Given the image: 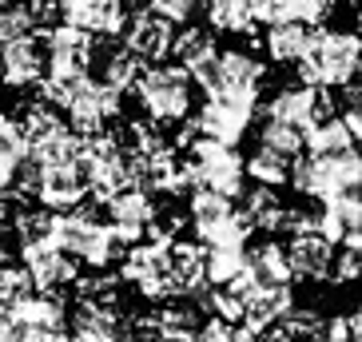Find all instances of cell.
Listing matches in <instances>:
<instances>
[{
  "instance_id": "obj_1",
  "label": "cell",
  "mask_w": 362,
  "mask_h": 342,
  "mask_svg": "<svg viewBox=\"0 0 362 342\" xmlns=\"http://www.w3.org/2000/svg\"><path fill=\"white\" fill-rule=\"evenodd\" d=\"M298 84L307 88H351L362 76V36L342 28H319L298 60Z\"/></svg>"
},
{
  "instance_id": "obj_2",
  "label": "cell",
  "mask_w": 362,
  "mask_h": 342,
  "mask_svg": "<svg viewBox=\"0 0 362 342\" xmlns=\"http://www.w3.org/2000/svg\"><path fill=\"white\" fill-rule=\"evenodd\" d=\"M52 239L60 247H64L68 255L76 259V263H84V267H96V271H107L116 259H124L128 251H124V239L112 231V223H100L92 211H64L56 215V231Z\"/></svg>"
},
{
  "instance_id": "obj_3",
  "label": "cell",
  "mask_w": 362,
  "mask_h": 342,
  "mask_svg": "<svg viewBox=\"0 0 362 342\" xmlns=\"http://www.w3.org/2000/svg\"><path fill=\"white\" fill-rule=\"evenodd\" d=\"M192 191H219L227 199L243 195V179H247V160L235 151V143H219V139H187V155H183Z\"/></svg>"
},
{
  "instance_id": "obj_4",
  "label": "cell",
  "mask_w": 362,
  "mask_h": 342,
  "mask_svg": "<svg viewBox=\"0 0 362 342\" xmlns=\"http://www.w3.org/2000/svg\"><path fill=\"white\" fill-rule=\"evenodd\" d=\"M132 96L139 100V107L151 124L171 128V124H183L192 116V76L180 64H151L144 68Z\"/></svg>"
},
{
  "instance_id": "obj_5",
  "label": "cell",
  "mask_w": 362,
  "mask_h": 342,
  "mask_svg": "<svg viewBox=\"0 0 362 342\" xmlns=\"http://www.w3.org/2000/svg\"><path fill=\"white\" fill-rule=\"evenodd\" d=\"M291 183H295L298 195L330 204V199L362 187V151L354 148V151H339V155H307V160L295 163Z\"/></svg>"
},
{
  "instance_id": "obj_6",
  "label": "cell",
  "mask_w": 362,
  "mask_h": 342,
  "mask_svg": "<svg viewBox=\"0 0 362 342\" xmlns=\"http://www.w3.org/2000/svg\"><path fill=\"white\" fill-rule=\"evenodd\" d=\"M187 219H192L195 235L203 239V247H247L255 231L243 207H235V199L219 191H203V187H195L187 199Z\"/></svg>"
},
{
  "instance_id": "obj_7",
  "label": "cell",
  "mask_w": 362,
  "mask_h": 342,
  "mask_svg": "<svg viewBox=\"0 0 362 342\" xmlns=\"http://www.w3.org/2000/svg\"><path fill=\"white\" fill-rule=\"evenodd\" d=\"M80 167L88 175V187L100 204H107L112 195L136 187V171L132 160L124 151V139L112 136V131H100V136H84V151H80Z\"/></svg>"
},
{
  "instance_id": "obj_8",
  "label": "cell",
  "mask_w": 362,
  "mask_h": 342,
  "mask_svg": "<svg viewBox=\"0 0 362 342\" xmlns=\"http://www.w3.org/2000/svg\"><path fill=\"white\" fill-rule=\"evenodd\" d=\"M0 342H68V310L64 302L40 290L21 307L0 314Z\"/></svg>"
},
{
  "instance_id": "obj_9",
  "label": "cell",
  "mask_w": 362,
  "mask_h": 342,
  "mask_svg": "<svg viewBox=\"0 0 362 342\" xmlns=\"http://www.w3.org/2000/svg\"><path fill=\"white\" fill-rule=\"evenodd\" d=\"M119 275L128 287H136L144 299L171 302L175 299V278H171V239H144L124 255Z\"/></svg>"
},
{
  "instance_id": "obj_10",
  "label": "cell",
  "mask_w": 362,
  "mask_h": 342,
  "mask_svg": "<svg viewBox=\"0 0 362 342\" xmlns=\"http://www.w3.org/2000/svg\"><path fill=\"white\" fill-rule=\"evenodd\" d=\"M267 119L310 136V128H319V124L334 119V100H330L327 88L291 84V88H283V92L271 96V104H267Z\"/></svg>"
},
{
  "instance_id": "obj_11",
  "label": "cell",
  "mask_w": 362,
  "mask_h": 342,
  "mask_svg": "<svg viewBox=\"0 0 362 342\" xmlns=\"http://www.w3.org/2000/svg\"><path fill=\"white\" fill-rule=\"evenodd\" d=\"M119 96H124V92H116L112 84H104L96 76H84V80L72 88V96H68L64 116L80 136H100V131H107V124L119 116Z\"/></svg>"
},
{
  "instance_id": "obj_12",
  "label": "cell",
  "mask_w": 362,
  "mask_h": 342,
  "mask_svg": "<svg viewBox=\"0 0 362 342\" xmlns=\"http://www.w3.org/2000/svg\"><path fill=\"white\" fill-rule=\"evenodd\" d=\"M263 76H267V68L259 64L247 48H227V52H219L215 68L203 76L199 84H203L207 96H247V100H259V92H263Z\"/></svg>"
},
{
  "instance_id": "obj_13",
  "label": "cell",
  "mask_w": 362,
  "mask_h": 342,
  "mask_svg": "<svg viewBox=\"0 0 362 342\" xmlns=\"http://www.w3.org/2000/svg\"><path fill=\"white\" fill-rule=\"evenodd\" d=\"M44 52H48V72L44 76L80 80V76H88L92 64H96V36L80 33L72 24H52L44 33Z\"/></svg>"
},
{
  "instance_id": "obj_14",
  "label": "cell",
  "mask_w": 362,
  "mask_h": 342,
  "mask_svg": "<svg viewBox=\"0 0 362 342\" xmlns=\"http://www.w3.org/2000/svg\"><path fill=\"white\" fill-rule=\"evenodd\" d=\"M255 107L259 100L247 96H207V104L195 116V131L207 139H219V143H239L255 119Z\"/></svg>"
},
{
  "instance_id": "obj_15",
  "label": "cell",
  "mask_w": 362,
  "mask_h": 342,
  "mask_svg": "<svg viewBox=\"0 0 362 342\" xmlns=\"http://www.w3.org/2000/svg\"><path fill=\"white\" fill-rule=\"evenodd\" d=\"M107 211V223H112V231H116L124 243H144L151 231V223H156V215H160V207H156V199H151L148 187H128V191L112 195L104 204Z\"/></svg>"
},
{
  "instance_id": "obj_16",
  "label": "cell",
  "mask_w": 362,
  "mask_h": 342,
  "mask_svg": "<svg viewBox=\"0 0 362 342\" xmlns=\"http://www.w3.org/2000/svg\"><path fill=\"white\" fill-rule=\"evenodd\" d=\"M60 20L88 36H119L128 28V0H56Z\"/></svg>"
},
{
  "instance_id": "obj_17",
  "label": "cell",
  "mask_w": 362,
  "mask_h": 342,
  "mask_svg": "<svg viewBox=\"0 0 362 342\" xmlns=\"http://www.w3.org/2000/svg\"><path fill=\"white\" fill-rule=\"evenodd\" d=\"M175 36H180L175 24L163 20L160 12H151V8L132 12L128 28H124V44H128L144 64H163L171 56V48H175Z\"/></svg>"
},
{
  "instance_id": "obj_18",
  "label": "cell",
  "mask_w": 362,
  "mask_h": 342,
  "mask_svg": "<svg viewBox=\"0 0 362 342\" xmlns=\"http://www.w3.org/2000/svg\"><path fill=\"white\" fill-rule=\"evenodd\" d=\"M44 72H48V52L40 48L36 36L0 44V80H4V88H12V92L40 88Z\"/></svg>"
},
{
  "instance_id": "obj_19",
  "label": "cell",
  "mask_w": 362,
  "mask_h": 342,
  "mask_svg": "<svg viewBox=\"0 0 362 342\" xmlns=\"http://www.w3.org/2000/svg\"><path fill=\"white\" fill-rule=\"evenodd\" d=\"M21 259H24V267H28V275H33V283L40 290H48V295L60 290V287H68V283H76V271H80L76 259L68 255L56 239L21 247Z\"/></svg>"
},
{
  "instance_id": "obj_20",
  "label": "cell",
  "mask_w": 362,
  "mask_h": 342,
  "mask_svg": "<svg viewBox=\"0 0 362 342\" xmlns=\"http://www.w3.org/2000/svg\"><path fill=\"white\" fill-rule=\"evenodd\" d=\"M287 259H291V271L298 278H315L319 283V278H330L339 251H334V243L322 235L319 227H303V231H291Z\"/></svg>"
},
{
  "instance_id": "obj_21",
  "label": "cell",
  "mask_w": 362,
  "mask_h": 342,
  "mask_svg": "<svg viewBox=\"0 0 362 342\" xmlns=\"http://www.w3.org/2000/svg\"><path fill=\"white\" fill-rule=\"evenodd\" d=\"M319 231L330 239V243H342V247H362V187L339 195L322 204L319 211Z\"/></svg>"
},
{
  "instance_id": "obj_22",
  "label": "cell",
  "mask_w": 362,
  "mask_h": 342,
  "mask_svg": "<svg viewBox=\"0 0 362 342\" xmlns=\"http://www.w3.org/2000/svg\"><path fill=\"white\" fill-rule=\"evenodd\" d=\"M171 56H175V64L192 76V80H203V76L215 68V60H219L215 33H211V28H195V24H192V28H183V33L175 36Z\"/></svg>"
},
{
  "instance_id": "obj_23",
  "label": "cell",
  "mask_w": 362,
  "mask_h": 342,
  "mask_svg": "<svg viewBox=\"0 0 362 342\" xmlns=\"http://www.w3.org/2000/svg\"><path fill=\"white\" fill-rule=\"evenodd\" d=\"M247 278L259 283V287H291V259H287V247L283 243H259L247 251Z\"/></svg>"
},
{
  "instance_id": "obj_24",
  "label": "cell",
  "mask_w": 362,
  "mask_h": 342,
  "mask_svg": "<svg viewBox=\"0 0 362 342\" xmlns=\"http://www.w3.org/2000/svg\"><path fill=\"white\" fill-rule=\"evenodd\" d=\"M327 12H334V0H259V24H315L327 20Z\"/></svg>"
},
{
  "instance_id": "obj_25",
  "label": "cell",
  "mask_w": 362,
  "mask_h": 342,
  "mask_svg": "<svg viewBox=\"0 0 362 342\" xmlns=\"http://www.w3.org/2000/svg\"><path fill=\"white\" fill-rule=\"evenodd\" d=\"M207 24L211 33L247 36L259 24V0H207Z\"/></svg>"
},
{
  "instance_id": "obj_26",
  "label": "cell",
  "mask_w": 362,
  "mask_h": 342,
  "mask_svg": "<svg viewBox=\"0 0 362 342\" xmlns=\"http://www.w3.org/2000/svg\"><path fill=\"white\" fill-rule=\"evenodd\" d=\"M243 211H247V219H251V227H255V231H267V235H275V231H283V227L291 223V207L279 199L275 187H255V191H247Z\"/></svg>"
},
{
  "instance_id": "obj_27",
  "label": "cell",
  "mask_w": 362,
  "mask_h": 342,
  "mask_svg": "<svg viewBox=\"0 0 362 342\" xmlns=\"http://www.w3.org/2000/svg\"><path fill=\"white\" fill-rule=\"evenodd\" d=\"M144 76V60L132 52L128 44H112L104 56H100V80L112 84L116 92H132Z\"/></svg>"
},
{
  "instance_id": "obj_28",
  "label": "cell",
  "mask_w": 362,
  "mask_h": 342,
  "mask_svg": "<svg viewBox=\"0 0 362 342\" xmlns=\"http://www.w3.org/2000/svg\"><path fill=\"white\" fill-rule=\"evenodd\" d=\"M310 36H315V28H307V24H271L263 48L275 64H298L303 52H307Z\"/></svg>"
},
{
  "instance_id": "obj_29",
  "label": "cell",
  "mask_w": 362,
  "mask_h": 342,
  "mask_svg": "<svg viewBox=\"0 0 362 342\" xmlns=\"http://www.w3.org/2000/svg\"><path fill=\"white\" fill-rule=\"evenodd\" d=\"M247 275V247H207V287H231Z\"/></svg>"
},
{
  "instance_id": "obj_30",
  "label": "cell",
  "mask_w": 362,
  "mask_h": 342,
  "mask_svg": "<svg viewBox=\"0 0 362 342\" xmlns=\"http://www.w3.org/2000/svg\"><path fill=\"white\" fill-rule=\"evenodd\" d=\"M322 326L327 322L315 310H291L287 319L267 331V342H322Z\"/></svg>"
},
{
  "instance_id": "obj_31",
  "label": "cell",
  "mask_w": 362,
  "mask_h": 342,
  "mask_svg": "<svg viewBox=\"0 0 362 342\" xmlns=\"http://www.w3.org/2000/svg\"><path fill=\"white\" fill-rule=\"evenodd\" d=\"M354 148H358V143H354V136H351V128H346L342 116L327 119L319 128H310V136H307L310 155H339V151H354Z\"/></svg>"
},
{
  "instance_id": "obj_32",
  "label": "cell",
  "mask_w": 362,
  "mask_h": 342,
  "mask_svg": "<svg viewBox=\"0 0 362 342\" xmlns=\"http://www.w3.org/2000/svg\"><path fill=\"white\" fill-rule=\"evenodd\" d=\"M247 175L259 183V187H279V183H287L295 175V163L287 155H279L271 148H255V155L247 160Z\"/></svg>"
},
{
  "instance_id": "obj_33",
  "label": "cell",
  "mask_w": 362,
  "mask_h": 342,
  "mask_svg": "<svg viewBox=\"0 0 362 342\" xmlns=\"http://www.w3.org/2000/svg\"><path fill=\"white\" fill-rule=\"evenodd\" d=\"M33 295H36V283H33V275H28L24 263H4L0 267V314L12 307H21Z\"/></svg>"
},
{
  "instance_id": "obj_34",
  "label": "cell",
  "mask_w": 362,
  "mask_h": 342,
  "mask_svg": "<svg viewBox=\"0 0 362 342\" xmlns=\"http://www.w3.org/2000/svg\"><path fill=\"white\" fill-rule=\"evenodd\" d=\"M40 28L33 4H4L0 8V44H12V40H24Z\"/></svg>"
},
{
  "instance_id": "obj_35",
  "label": "cell",
  "mask_w": 362,
  "mask_h": 342,
  "mask_svg": "<svg viewBox=\"0 0 362 342\" xmlns=\"http://www.w3.org/2000/svg\"><path fill=\"white\" fill-rule=\"evenodd\" d=\"M259 148H271V151H279V155L295 160L298 151L307 148V136L295 131V128H283V124H271V119H267L263 128H259Z\"/></svg>"
},
{
  "instance_id": "obj_36",
  "label": "cell",
  "mask_w": 362,
  "mask_h": 342,
  "mask_svg": "<svg viewBox=\"0 0 362 342\" xmlns=\"http://www.w3.org/2000/svg\"><path fill=\"white\" fill-rule=\"evenodd\" d=\"M330 278L334 283H362V247H342Z\"/></svg>"
},
{
  "instance_id": "obj_37",
  "label": "cell",
  "mask_w": 362,
  "mask_h": 342,
  "mask_svg": "<svg viewBox=\"0 0 362 342\" xmlns=\"http://www.w3.org/2000/svg\"><path fill=\"white\" fill-rule=\"evenodd\" d=\"M148 8L160 12L171 24H187L195 16V8H199V0H148Z\"/></svg>"
},
{
  "instance_id": "obj_38",
  "label": "cell",
  "mask_w": 362,
  "mask_h": 342,
  "mask_svg": "<svg viewBox=\"0 0 362 342\" xmlns=\"http://www.w3.org/2000/svg\"><path fill=\"white\" fill-rule=\"evenodd\" d=\"M322 342H354L351 326H346V314H334V319L322 326Z\"/></svg>"
},
{
  "instance_id": "obj_39",
  "label": "cell",
  "mask_w": 362,
  "mask_h": 342,
  "mask_svg": "<svg viewBox=\"0 0 362 342\" xmlns=\"http://www.w3.org/2000/svg\"><path fill=\"white\" fill-rule=\"evenodd\" d=\"M342 119H346V128H351L354 143H362V104H351L346 112H342Z\"/></svg>"
},
{
  "instance_id": "obj_40",
  "label": "cell",
  "mask_w": 362,
  "mask_h": 342,
  "mask_svg": "<svg viewBox=\"0 0 362 342\" xmlns=\"http://www.w3.org/2000/svg\"><path fill=\"white\" fill-rule=\"evenodd\" d=\"M346 326H351V338L362 342V302L351 310V314H346Z\"/></svg>"
},
{
  "instance_id": "obj_41",
  "label": "cell",
  "mask_w": 362,
  "mask_h": 342,
  "mask_svg": "<svg viewBox=\"0 0 362 342\" xmlns=\"http://www.w3.org/2000/svg\"><path fill=\"white\" fill-rule=\"evenodd\" d=\"M8 4H33V0H8Z\"/></svg>"
},
{
  "instance_id": "obj_42",
  "label": "cell",
  "mask_w": 362,
  "mask_h": 342,
  "mask_svg": "<svg viewBox=\"0 0 362 342\" xmlns=\"http://www.w3.org/2000/svg\"><path fill=\"white\" fill-rule=\"evenodd\" d=\"M358 33H362V12H358Z\"/></svg>"
},
{
  "instance_id": "obj_43",
  "label": "cell",
  "mask_w": 362,
  "mask_h": 342,
  "mask_svg": "<svg viewBox=\"0 0 362 342\" xmlns=\"http://www.w3.org/2000/svg\"><path fill=\"white\" fill-rule=\"evenodd\" d=\"M358 4H362V0H358Z\"/></svg>"
}]
</instances>
